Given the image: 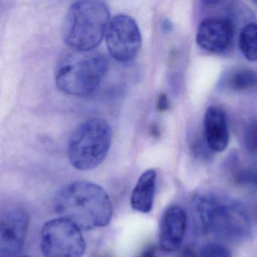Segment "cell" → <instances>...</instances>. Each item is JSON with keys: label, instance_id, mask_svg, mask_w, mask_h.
Listing matches in <instances>:
<instances>
[{"label": "cell", "instance_id": "cell-1", "mask_svg": "<svg viewBox=\"0 0 257 257\" xmlns=\"http://www.w3.org/2000/svg\"><path fill=\"white\" fill-rule=\"evenodd\" d=\"M54 208L60 217L86 231L106 226L113 213L109 194L100 185L88 181L73 182L60 189Z\"/></svg>", "mask_w": 257, "mask_h": 257}, {"label": "cell", "instance_id": "cell-2", "mask_svg": "<svg viewBox=\"0 0 257 257\" xmlns=\"http://www.w3.org/2000/svg\"><path fill=\"white\" fill-rule=\"evenodd\" d=\"M195 227L202 233H212L231 243L250 237L252 226L244 207L234 200L214 194H202L192 203Z\"/></svg>", "mask_w": 257, "mask_h": 257}, {"label": "cell", "instance_id": "cell-3", "mask_svg": "<svg viewBox=\"0 0 257 257\" xmlns=\"http://www.w3.org/2000/svg\"><path fill=\"white\" fill-rule=\"evenodd\" d=\"M107 70V59L100 52L72 49L58 61L55 83L58 89L66 94L88 97L100 86Z\"/></svg>", "mask_w": 257, "mask_h": 257}, {"label": "cell", "instance_id": "cell-4", "mask_svg": "<svg viewBox=\"0 0 257 257\" xmlns=\"http://www.w3.org/2000/svg\"><path fill=\"white\" fill-rule=\"evenodd\" d=\"M110 20L109 7L103 1L73 3L63 22V39L71 49L94 50L106 35Z\"/></svg>", "mask_w": 257, "mask_h": 257}, {"label": "cell", "instance_id": "cell-5", "mask_svg": "<svg viewBox=\"0 0 257 257\" xmlns=\"http://www.w3.org/2000/svg\"><path fill=\"white\" fill-rule=\"evenodd\" d=\"M112 141V128L106 120H88L81 124L70 138L69 160L79 171L94 169L106 159Z\"/></svg>", "mask_w": 257, "mask_h": 257}, {"label": "cell", "instance_id": "cell-6", "mask_svg": "<svg viewBox=\"0 0 257 257\" xmlns=\"http://www.w3.org/2000/svg\"><path fill=\"white\" fill-rule=\"evenodd\" d=\"M41 248L45 257H82L85 251V240L77 225L59 217L43 225Z\"/></svg>", "mask_w": 257, "mask_h": 257}, {"label": "cell", "instance_id": "cell-7", "mask_svg": "<svg viewBox=\"0 0 257 257\" xmlns=\"http://www.w3.org/2000/svg\"><path fill=\"white\" fill-rule=\"evenodd\" d=\"M105 37L109 54L120 63L134 61L142 44L138 24L127 15L119 14L112 18Z\"/></svg>", "mask_w": 257, "mask_h": 257}, {"label": "cell", "instance_id": "cell-8", "mask_svg": "<svg viewBox=\"0 0 257 257\" xmlns=\"http://www.w3.org/2000/svg\"><path fill=\"white\" fill-rule=\"evenodd\" d=\"M29 225V216L24 209L6 210L0 222V256L16 257L22 252Z\"/></svg>", "mask_w": 257, "mask_h": 257}, {"label": "cell", "instance_id": "cell-9", "mask_svg": "<svg viewBox=\"0 0 257 257\" xmlns=\"http://www.w3.org/2000/svg\"><path fill=\"white\" fill-rule=\"evenodd\" d=\"M234 32V27L228 19L219 18L205 19L198 26L196 43L206 52L224 53L232 44Z\"/></svg>", "mask_w": 257, "mask_h": 257}, {"label": "cell", "instance_id": "cell-10", "mask_svg": "<svg viewBox=\"0 0 257 257\" xmlns=\"http://www.w3.org/2000/svg\"><path fill=\"white\" fill-rule=\"evenodd\" d=\"M187 226L186 212L178 205L167 208L159 226V245L166 252L177 250L183 243Z\"/></svg>", "mask_w": 257, "mask_h": 257}, {"label": "cell", "instance_id": "cell-11", "mask_svg": "<svg viewBox=\"0 0 257 257\" xmlns=\"http://www.w3.org/2000/svg\"><path fill=\"white\" fill-rule=\"evenodd\" d=\"M206 144L211 151L223 152L229 143V131L226 114L222 108L209 106L204 120Z\"/></svg>", "mask_w": 257, "mask_h": 257}, {"label": "cell", "instance_id": "cell-12", "mask_svg": "<svg viewBox=\"0 0 257 257\" xmlns=\"http://www.w3.org/2000/svg\"><path fill=\"white\" fill-rule=\"evenodd\" d=\"M157 175L154 170L144 171L137 182L131 195L133 210L142 213L151 211L154 203Z\"/></svg>", "mask_w": 257, "mask_h": 257}, {"label": "cell", "instance_id": "cell-13", "mask_svg": "<svg viewBox=\"0 0 257 257\" xmlns=\"http://www.w3.org/2000/svg\"><path fill=\"white\" fill-rule=\"evenodd\" d=\"M239 46L243 56L251 62L257 61V24L249 23L242 28Z\"/></svg>", "mask_w": 257, "mask_h": 257}, {"label": "cell", "instance_id": "cell-14", "mask_svg": "<svg viewBox=\"0 0 257 257\" xmlns=\"http://www.w3.org/2000/svg\"><path fill=\"white\" fill-rule=\"evenodd\" d=\"M228 85L234 91H246L257 86V73L250 70H239L228 77Z\"/></svg>", "mask_w": 257, "mask_h": 257}, {"label": "cell", "instance_id": "cell-15", "mask_svg": "<svg viewBox=\"0 0 257 257\" xmlns=\"http://www.w3.org/2000/svg\"><path fill=\"white\" fill-rule=\"evenodd\" d=\"M234 179L239 185L257 189V162L238 170L234 174Z\"/></svg>", "mask_w": 257, "mask_h": 257}, {"label": "cell", "instance_id": "cell-16", "mask_svg": "<svg viewBox=\"0 0 257 257\" xmlns=\"http://www.w3.org/2000/svg\"><path fill=\"white\" fill-rule=\"evenodd\" d=\"M243 141L246 151L257 156V119L248 123L243 132Z\"/></svg>", "mask_w": 257, "mask_h": 257}, {"label": "cell", "instance_id": "cell-17", "mask_svg": "<svg viewBox=\"0 0 257 257\" xmlns=\"http://www.w3.org/2000/svg\"><path fill=\"white\" fill-rule=\"evenodd\" d=\"M202 257H232L228 248L219 243L207 244L203 249Z\"/></svg>", "mask_w": 257, "mask_h": 257}, {"label": "cell", "instance_id": "cell-18", "mask_svg": "<svg viewBox=\"0 0 257 257\" xmlns=\"http://www.w3.org/2000/svg\"><path fill=\"white\" fill-rule=\"evenodd\" d=\"M169 106V102H168V97L166 94H162L159 95L157 101V109L159 112H164L168 109Z\"/></svg>", "mask_w": 257, "mask_h": 257}, {"label": "cell", "instance_id": "cell-19", "mask_svg": "<svg viewBox=\"0 0 257 257\" xmlns=\"http://www.w3.org/2000/svg\"><path fill=\"white\" fill-rule=\"evenodd\" d=\"M178 257H198L197 256V254L195 253V251L192 250V249H185L184 250L180 252V255H179Z\"/></svg>", "mask_w": 257, "mask_h": 257}, {"label": "cell", "instance_id": "cell-20", "mask_svg": "<svg viewBox=\"0 0 257 257\" xmlns=\"http://www.w3.org/2000/svg\"><path fill=\"white\" fill-rule=\"evenodd\" d=\"M172 23L168 19H165L163 23H162V30H163V31H165V32H170V31H172Z\"/></svg>", "mask_w": 257, "mask_h": 257}, {"label": "cell", "instance_id": "cell-21", "mask_svg": "<svg viewBox=\"0 0 257 257\" xmlns=\"http://www.w3.org/2000/svg\"><path fill=\"white\" fill-rule=\"evenodd\" d=\"M138 257H156L155 249H153V248L147 249V250L144 251V252Z\"/></svg>", "mask_w": 257, "mask_h": 257}, {"label": "cell", "instance_id": "cell-22", "mask_svg": "<svg viewBox=\"0 0 257 257\" xmlns=\"http://www.w3.org/2000/svg\"><path fill=\"white\" fill-rule=\"evenodd\" d=\"M253 4L257 6V1H254Z\"/></svg>", "mask_w": 257, "mask_h": 257}, {"label": "cell", "instance_id": "cell-23", "mask_svg": "<svg viewBox=\"0 0 257 257\" xmlns=\"http://www.w3.org/2000/svg\"><path fill=\"white\" fill-rule=\"evenodd\" d=\"M16 257H30V256H19V255H18V256H16Z\"/></svg>", "mask_w": 257, "mask_h": 257}]
</instances>
